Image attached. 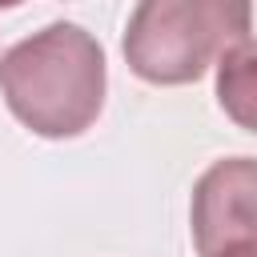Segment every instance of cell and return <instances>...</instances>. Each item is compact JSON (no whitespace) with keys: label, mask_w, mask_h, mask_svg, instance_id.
Returning <instances> with one entry per match:
<instances>
[{"label":"cell","mask_w":257,"mask_h":257,"mask_svg":"<svg viewBox=\"0 0 257 257\" xmlns=\"http://www.w3.org/2000/svg\"><path fill=\"white\" fill-rule=\"evenodd\" d=\"M0 96L36 137H80L104 108V48L80 24L56 20L0 56Z\"/></svg>","instance_id":"6da1fadb"},{"label":"cell","mask_w":257,"mask_h":257,"mask_svg":"<svg viewBox=\"0 0 257 257\" xmlns=\"http://www.w3.org/2000/svg\"><path fill=\"white\" fill-rule=\"evenodd\" d=\"M193 245L197 257H221L233 245L257 241V161H213L193 185Z\"/></svg>","instance_id":"3957f363"},{"label":"cell","mask_w":257,"mask_h":257,"mask_svg":"<svg viewBox=\"0 0 257 257\" xmlns=\"http://www.w3.org/2000/svg\"><path fill=\"white\" fill-rule=\"evenodd\" d=\"M221 257H257V241H249V245H233V249H225Z\"/></svg>","instance_id":"5b68a950"},{"label":"cell","mask_w":257,"mask_h":257,"mask_svg":"<svg viewBox=\"0 0 257 257\" xmlns=\"http://www.w3.org/2000/svg\"><path fill=\"white\" fill-rule=\"evenodd\" d=\"M217 104L233 124L257 133V36H245L217 60Z\"/></svg>","instance_id":"277c9868"},{"label":"cell","mask_w":257,"mask_h":257,"mask_svg":"<svg viewBox=\"0 0 257 257\" xmlns=\"http://www.w3.org/2000/svg\"><path fill=\"white\" fill-rule=\"evenodd\" d=\"M245 0H145L124 28V60L149 84H189L245 40Z\"/></svg>","instance_id":"7a4b0ae2"}]
</instances>
